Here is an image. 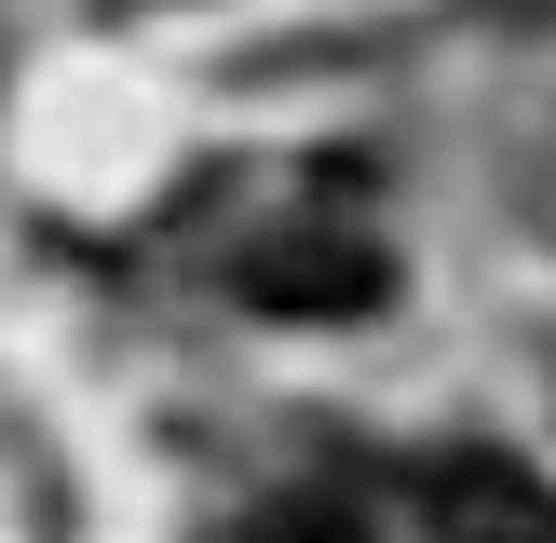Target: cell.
I'll use <instances>...</instances> for the list:
<instances>
[{
  "label": "cell",
  "mask_w": 556,
  "mask_h": 543,
  "mask_svg": "<svg viewBox=\"0 0 556 543\" xmlns=\"http://www.w3.org/2000/svg\"><path fill=\"white\" fill-rule=\"evenodd\" d=\"M244 299L258 313H380L394 272H380V244H258L244 258Z\"/></svg>",
  "instance_id": "cell-2"
},
{
  "label": "cell",
  "mask_w": 556,
  "mask_h": 543,
  "mask_svg": "<svg viewBox=\"0 0 556 543\" xmlns=\"http://www.w3.org/2000/svg\"><path fill=\"white\" fill-rule=\"evenodd\" d=\"M421 530L434 543H556V489L516 449H448L421 476Z\"/></svg>",
  "instance_id": "cell-1"
}]
</instances>
